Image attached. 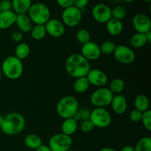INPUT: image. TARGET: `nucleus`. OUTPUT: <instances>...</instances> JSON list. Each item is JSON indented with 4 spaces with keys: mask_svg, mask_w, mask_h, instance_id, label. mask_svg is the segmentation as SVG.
<instances>
[{
    "mask_svg": "<svg viewBox=\"0 0 151 151\" xmlns=\"http://www.w3.org/2000/svg\"><path fill=\"white\" fill-rule=\"evenodd\" d=\"M16 24L19 28V31L22 33H27L30 32L33 23L30 20L27 14H19L16 16Z\"/></svg>",
    "mask_w": 151,
    "mask_h": 151,
    "instance_id": "nucleus-18",
    "label": "nucleus"
},
{
    "mask_svg": "<svg viewBox=\"0 0 151 151\" xmlns=\"http://www.w3.org/2000/svg\"><path fill=\"white\" fill-rule=\"evenodd\" d=\"M29 33H30V36L32 37V38L36 40V41L42 40L47 35L44 25L40 24L33 25Z\"/></svg>",
    "mask_w": 151,
    "mask_h": 151,
    "instance_id": "nucleus-28",
    "label": "nucleus"
},
{
    "mask_svg": "<svg viewBox=\"0 0 151 151\" xmlns=\"http://www.w3.org/2000/svg\"><path fill=\"white\" fill-rule=\"evenodd\" d=\"M94 128V126L93 125V124L91 123V122L89 119L82 121V122L81 124V130L83 133L91 132V131H93Z\"/></svg>",
    "mask_w": 151,
    "mask_h": 151,
    "instance_id": "nucleus-35",
    "label": "nucleus"
},
{
    "mask_svg": "<svg viewBox=\"0 0 151 151\" xmlns=\"http://www.w3.org/2000/svg\"><path fill=\"white\" fill-rule=\"evenodd\" d=\"M30 53V47L29 44L25 42H20L15 48V56L19 60L26 59Z\"/></svg>",
    "mask_w": 151,
    "mask_h": 151,
    "instance_id": "nucleus-24",
    "label": "nucleus"
},
{
    "mask_svg": "<svg viewBox=\"0 0 151 151\" xmlns=\"http://www.w3.org/2000/svg\"><path fill=\"white\" fill-rule=\"evenodd\" d=\"M24 143L27 147L32 150H35L42 145V139L38 135L35 134H30L27 135L24 139Z\"/></svg>",
    "mask_w": 151,
    "mask_h": 151,
    "instance_id": "nucleus-22",
    "label": "nucleus"
},
{
    "mask_svg": "<svg viewBox=\"0 0 151 151\" xmlns=\"http://www.w3.org/2000/svg\"><path fill=\"white\" fill-rule=\"evenodd\" d=\"M112 111L116 114H123L128 109V101L126 97L122 94H114L111 102Z\"/></svg>",
    "mask_w": 151,
    "mask_h": 151,
    "instance_id": "nucleus-16",
    "label": "nucleus"
},
{
    "mask_svg": "<svg viewBox=\"0 0 151 151\" xmlns=\"http://www.w3.org/2000/svg\"><path fill=\"white\" fill-rule=\"evenodd\" d=\"M12 10L11 1L9 0H1L0 1V12L7 11Z\"/></svg>",
    "mask_w": 151,
    "mask_h": 151,
    "instance_id": "nucleus-37",
    "label": "nucleus"
},
{
    "mask_svg": "<svg viewBox=\"0 0 151 151\" xmlns=\"http://www.w3.org/2000/svg\"><path fill=\"white\" fill-rule=\"evenodd\" d=\"M142 116V112L139 111L137 110V109L131 111L129 114L130 119L134 122H141Z\"/></svg>",
    "mask_w": 151,
    "mask_h": 151,
    "instance_id": "nucleus-36",
    "label": "nucleus"
},
{
    "mask_svg": "<svg viewBox=\"0 0 151 151\" xmlns=\"http://www.w3.org/2000/svg\"><path fill=\"white\" fill-rule=\"evenodd\" d=\"M123 1H125V2L130 3V2H132V1H134V0H123Z\"/></svg>",
    "mask_w": 151,
    "mask_h": 151,
    "instance_id": "nucleus-47",
    "label": "nucleus"
},
{
    "mask_svg": "<svg viewBox=\"0 0 151 151\" xmlns=\"http://www.w3.org/2000/svg\"><path fill=\"white\" fill-rule=\"evenodd\" d=\"M82 20V11L75 6L63 9L61 13V22L65 27H75Z\"/></svg>",
    "mask_w": 151,
    "mask_h": 151,
    "instance_id": "nucleus-9",
    "label": "nucleus"
},
{
    "mask_svg": "<svg viewBox=\"0 0 151 151\" xmlns=\"http://www.w3.org/2000/svg\"><path fill=\"white\" fill-rule=\"evenodd\" d=\"M116 44L111 41H106L101 44L100 46V50L101 52V54L109 55H112L116 49Z\"/></svg>",
    "mask_w": 151,
    "mask_h": 151,
    "instance_id": "nucleus-30",
    "label": "nucleus"
},
{
    "mask_svg": "<svg viewBox=\"0 0 151 151\" xmlns=\"http://www.w3.org/2000/svg\"><path fill=\"white\" fill-rule=\"evenodd\" d=\"M1 78H2V72H1V69H0V82L1 81Z\"/></svg>",
    "mask_w": 151,
    "mask_h": 151,
    "instance_id": "nucleus-46",
    "label": "nucleus"
},
{
    "mask_svg": "<svg viewBox=\"0 0 151 151\" xmlns=\"http://www.w3.org/2000/svg\"><path fill=\"white\" fill-rule=\"evenodd\" d=\"M0 69L2 75L12 81L19 79L24 72L22 60H19L15 55H10L5 58Z\"/></svg>",
    "mask_w": 151,
    "mask_h": 151,
    "instance_id": "nucleus-3",
    "label": "nucleus"
},
{
    "mask_svg": "<svg viewBox=\"0 0 151 151\" xmlns=\"http://www.w3.org/2000/svg\"><path fill=\"white\" fill-rule=\"evenodd\" d=\"M115 59L122 64H131L135 60L136 54L131 47L126 45H116L113 53Z\"/></svg>",
    "mask_w": 151,
    "mask_h": 151,
    "instance_id": "nucleus-10",
    "label": "nucleus"
},
{
    "mask_svg": "<svg viewBox=\"0 0 151 151\" xmlns=\"http://www.w3.org/2000/svg\"><path fill=\"white\" fill-rule=\"evenodd\" d=\"M141 122H142L143 126L147 131H151V111L150 109L142 112Z\"/></svg>",
    "mask_w": 151,
    "mask_h": 151,
    "instance_id": "nucleus-34",
    "label": "nucleus"
},
{
    "mask_svg": "<svg viewBox=\"0 0 151 151\" xmlns=\"http://www.w3.org/2000/svg\"><path fill=\"white\" fill-rule=\"evenodd\" d=\"M145 35L139 32H136L131 36L130 39V44L134 49H139L144 47L147 44Z\"/></svg>",
    "mask_w": 151,
    "mask_h": 151,
    "instance_id": "nucleus-26",
    "label": "nucleus"
},
{
    "mask_svg": "<svg viewBox=\"0 0 151 151\" xmlns=\"http://www.w3.org/2000/svg\"><path fill=\"white\" fill-rule=\"evenodd\" d=\"M89 86L90 84L86 77H82V78H78L75 79L73 88L75 92L78 93V94H83L88 91Z\"/></svg>",
    "mask_w": 151,
    "mask_h": 151,
    "instance_id": "nucleus-25",
    "label": "nucleus"
},
{
    "mask_svg": "<svg viewBox=\"0 0 151 151\" xmlns=\"http://www.w3.org/2000/svg\"><path fill=\"white\" fill-rule=\"evenodd\" d=\"M35 151H52V150H50V148L48 147V145H42L40 146L39 147L35 149Z\"/></svg>",
    "mask_w": 151,
    "mask_h": 151,
    "instance_id": "nucleus-41",
    "label": "nucleus"
},
{
    "mask_svg": "<svg viewBox=\"0 0 151 151\" xmlns=\"http://www.w3.org/2000/svg\"><path fill=\"white\" fill-rule=\"evenodd\" d=\"M47 34L53 38H60L65 33L66 27L61 20L57 19H50L44 24Z\"/></svg>",
    "mask_w": 151,
    "mask_h": 151,
    "instance_id": "nucleus-14",
    "label": "nucleus"
},
{
    "mask_svg": "<svg viewBox=\"0 0 151 151\" xmlns=\"http://www.w3.org/2000/svg\"><path fill=\"white\" fill-rule=\"evenodd\" d=\"M11 38L15 42L20 43L23 39V33L20 31H14L11 33Z\"/></svg>",
    "mask_w": 151,
    "mask_h": 151,
    "instance_id": "nucleus-40",
    "label": "nucleus"
},
{
    "mask_svg": "<svg viewBox=\"0 0 151 151\" xmlns=\"http://www.w3.org/2000/svg\"><path fill=\"white\" fill-rule=\"evenodd\" d=\"M125 87V81L121 78H115L112 80L109 85V90L112 92V94H119L124 91Z\"/></svg>",
    "mask_w": 151,
    "mask_h": 151,
    "instance_id": "nucleus-27",
    "label": "nucleus"
},
{
    "mask_svg": "<svg viewBox=\"0 0 151 151\" xmlns=\"http://www.w3.org/2000/svg\"><path fill=\"white\" fill-rule=\"evenodd\" d=\"M9 1H10V0H9Z\"/></svg>",
    "mask_w": 151,
    "mask_h": 151,
    "instance_id": "nucleus-50",
    "label": "nucleus"
},
{
    "mask_svg": "<svg viewBox=\"0 0 151 151\" xmlns=\"http://www.w3.org/2000/svg\"><path fill=\"white\" fill-rule=\"evenodd\" d=\"M106 28L107 32L112 36H118L123 31V24L122 21L111 18L106 23Z\"/></svg>",
    "mask_w": 151,
    "mask_h": 151,
    "instance_id": "nucleus-20",
    "label": "nucleus"
},
{
    "mask_svg": "<svg viewBox=\"0 0 151 151\" xmlns=\"http://www.w3.org/2000/svg\"><path fill=\"white\" fill-rule=\"evenodd\" d=\"M119 151H134V148L131 145H126L124 146Z\"/></svg>",
    "mask_w": 151,
    "mask_h": 151,
    "instance_id": "nucleus-42",
    "label": "nucleus"
},
{
    "mask_svg": "<svg viewBox=\"0 0 151 151\" xmlns=\"http://www.w3.org/2000/svg\"><path fill=\"white\" fill-rule=\"evenodd\" d=\"M72 137L63 133H58L50 137L48 147L52 151H67L72 147Z\"/></svg>",
    "mask_w": 151,
    "mask_h": 151,
    "instance_id": "nucleus-8",
    "label": "nucleus"
},
{
    "mask_svg": "<svg viewBox=\"0 0 151 151\" xmlns=\"http://www.w3.org/2000/svg\"><path fill=\"white\" fill-rule=\"evenodd\" d=\"M144 1H145V2H150L151 0H143Z\"/></svg>",
    "mask_w": 151,
    "mask_h": 151,
    "instance_id": "nucleus-48",
    "label": "nucleus"
},
{
    "mask_svg": "<svg viewBox=\"0 0 151 151\" xmlns=\"http://www.w3.org/2000/svg\"><path fill=\"white\" fill-rule=\"evenodd\" d=\"M3 118H4V116H1V114H0V126H1V123H2V121H3Z\"/></svg>",
    "mask_w": 151,
    "mask_h": 151,
    "instance_id": "nucleus-45",
    "label": "nucleus"
},
{
    "mask_svg": "<svg viewBox=\"0 0 151 151\" xmlns=\"http://www.w3.org/2000/svg\"><path fill=\"white\" fill-rule=\"evenodd\" d=\"M79 109L78 99L72 95L61 97L56 105V112L62 119H68L75 116Z\"/></svg>",
    "mask_w": 151,
    "mask_h": 151,
    "instance_id": "nucleus-4",
    "label": "nucleus"
},
{
    "mask_svg": "<svg viewBox=\"0 0 151 151\" xmlns=\"http://www.w3.org/2000/svg\"><path fill=\"white\" fill-rule=\"evenodd\" d=\"M76 39L80 44H86L91 41V35L90 32L86 29H81L76 32Z\"/></svg>",
    "mask_w": 151,
    "mask_h": 151,
    "instance_id": "nucleus-31",
    "label": "nucleus"
},
{
    "mask_svg": "<svg viewBox=\"0 0 151 151\" xmlns=\"http://www.w3.org/2000/svg\"><path fill=\"white\" fill-rule=\"evenodd\" d=\"M86 77L90 85L99 88L104 87L109 81L108 75L103 71L98 69H91Z\"/></svg>",
    "mask_w": 151,
    "mask_h": 151,
    "instance_id": "nucleus-15",
    "label": "nucleus"
},
{
    "mask_svg": "<svg viewBox=\"0 0 151 151\" xmlns=\"http://www.w3.org/2000/svg\"><path fill=\"white\" fill-rule=\"evenodd\" d=\"M92 17L97 22L106 24L112 18L111 8L103 3L95 4L91 10Z\"/></svg>",
    "mask_w": 151,
    "mask_h": 151,
    "instance_id": "nucleus-11",
    "label": "nucleus"
},
{
    "mask_svg": "<svg viewBox=\"0 0 151 151\" xmlns=\"http://www.w3.org/2000/svg\"><path fill=\"white\" fill-rule=\"evenodd\" d=\"M12 10L16 15L27 14L32 5V0H11Z\"/></svg>",
    "mask_w": 151,
    "mask_h": 151,
    "instance_id": "nucleus-19",
    "label": "nucleus"
},
{
    "mask_svg": "<svg viewBox=\"0 0 151 151\" xmlns=\"http://www.w3.org/2000/svg\"><path fill=\"white\" fill-rule=\"evenodd\" d=\"M17 15L12 10L0 12V29H7L16 23Z\"/></svg>",
    "mask_w": 151,
    "mask_h": 151,
    "instance_id": "nucleus-17",
    "label": "nucleus"
},
{
    "mask_svg": "<svg viewBox=\"0 0 151 151\" xmlns=\"http://www.w3.org/2000/svg\"><path fill=\"white\" fill-rule=\"evenodd\" d=\"M126 15V9L122 6H116L113 9H111V16L114 19L122 21V19H125Z\"/></svg>",
    "mask_w": 151,
    "mask_h": 151,
    "instance_id": "nucleus-32",
    "label": "nucleus"
},
{
    "mask_svg": "<svg viewBox=\"0 0 151 151\" xmlns=\"http://www.w3.org/2000/svg\"><path fill=\"white\" fill-rule=\"evenodd\" d=\"M65 69L69 76L76 79L86 76L91 68L90 62L81 53H74L66 59Z\"/></svg>",
    "mask_w": 151,
    "mask_h": 151,
    "instance_id": "nucleus-1",
    "label": "nucleus"
},
{
    "mask_svg": "<svg viewBox=\"0 0 151 151\" xmlns=\"http://www.w3.org/2000/svg\"><path fill=\"white\" fill-rule=\"evenodd\" d=\"M81 51V54L89 62L98 60L102 55L100 46L91 41L86 44H83Z\"/></svg>",
    "mask_w": 151,
    "mask_h": 151,
    "instance_id": "nucleus-13",
    "label": "nucleus"
},
{
    "mask_svg": "<svg viewBox=\"0 0 151 151\" xmlns=\"http://www.w3.org/2000/svg\"><path fill=\"white\" fill-rule=\"evenodd\" d=\"M134 106L135 109L141 112L146 111L149 110L150 107V101L147 96L145 94H139L134 99Z\"/></svg>",
    "mask_w": 151,
    "mask_h": 151,
    "instance_id": "nucleus-23",
    "label": "nucleus"
},
{
    "mask_svg": "<svg viewBox=\"0 0 151 151\" xmlns=\"http://www.w3.org/2000/svg\"><path fill=\"white\" fill-rule=\"evenodd\" d=\"M145 38H146V40H147V42L150 43L151 42V30L148 31V32H147L146 33H145Z\"/></svg>",
    "mask_w": 151,
    "mask_h": 151,
    "instance_id": "nucleus-43",
    "label": "nucleus"
},
{
    "mask_svg": "<svg viewBox=\"0 0 151 151\" xmlns=\"http://www.w3.org/2000/svg\"><path fill=\"white\" fill-rule=\"evenodd\" d=\"M134 148V151H151V138L145 137L140 139Z\"/></svg>",
    "mask_w": 151,
    "mask_h": 151,
    "instance_id": "nucleus-29",
    "label": "nucleus"
},
{
    "mask_svg": "<svg viewBox=\"0 0 151 151\" xmlns=\"http://www.w3.org/2000/svg\"><path fill=\"white\" fill-rule=\"evenodd\" d=\"M99 151H118V150H116V149H114V148H112V147H103V148L100 149Z\"/></svg>",
    "mask_w": 151,
    "mask_h": 151,
    "instance_id": "nucleus-44",
    "label": "nucleus"
},
{
    "mask_svg": "<svg viewBox=\"0 0 151 151\" xmlns=\"http://www.w3.org/2000/svg\"><path fill=\"white\" fill-rule=\"evenodd\" d=\"M90 111L88 109H86V108H81L78 109V112L76 113V114L75 115L74 118L76 119L77 121H83V120H87V119H89L90 116Z\"/></svg>",
    "mask_w": 151,
    "mask_h": 151,
    "instance_id": "nucleus-33",
    "label": "nucleus"
},
{
    "mask_svg": "<svg viewBox=\"0 0 151 151\" xmlns=\"http://www.w3.org/2000/svg\"><path fill=\"white\" fill-rule=\"evenodd\" d=\"M67 151H76V150H72V149H70V150H67Z\"/></svg>",
    "mask_w": 151,
    "mask_h": 151,
    "instance_id": "nucleus-49",
    "label": "nucleus"
},
{
    "mask_svg": "<svg viewBox=\"0 0 151 151\" xmlns=\"http://www.w3.org/2000/svg\"><path fill=\"white\" fill-rule=\"evenodd\" d=\"M89 120L94 127L105 128L111 125L112 117L110 112L105 108H95L90 113Z\"/></svg>",
    "mask_w": 151,
    "mask_h": 151,
    "instance_id": "nucleus-7",
    "label": "nucleus"
},
{
    "mask_svg": "<svg viewBox=\"0 0 151 151\" xmlns=\"http://www.w3.org/2000/svg\"><path fill=\"white\" fill-rule=\"evenodd\" d=\"M25 126L26 120L24 116L18 112H11L4 116L0 128L6 135L14 136L22 133Z\"/></svg>",
    "mask_w": 151,
    "mask_h": 151,
    "instance_id": "nucleus-2",
    "label": "nucleus"
},
{
    "mask_svg": "<svg viewBox=\"0 0 151 151\" xmlns=\"http://www.w3.org/2000/svg\"><path fill=\"white\" fill-rule=\"evenodd\" d=\"M114 94L109 88L100 87L91 93L89 101L95 108H106L110 106Z\"/></svg>",
    "mask_w": 151,
    "mask_h": 151,
    "instance_id": "nucleus-6",
    "label": "nucleus"
},
{
    "mask_svg": "<svg viewBox=\"0 0 151 151\" xmlns=\"http://www.w3.org/2000/svg\"><path fill=\"white\" fill-rule=\"evenodd\" d=\"M132 24L137 32L145 34L151 30V20L145 13L136 14L132 19Z\"/></svg>",
    "mask_w": 151,
    "mask_h": 151,
    "instance_id": "nucleus-12",
    "label": "nucleus"
},
{
    "mask_svg": "<svg viewBox=\"0 0 151 151\" xmlns=\"http://www.w3.org/2000/svg\"><path fill=\"white\" fill-rule=\"evenodd\" d=\"M78 129V122L74 117L63 119L61 124V133L72 137Z\"/></svg>",
    "mask_w": 151,
    "mask_h": 151,
    "instance_id": "nucleus-21",
    "label": "nucleus"
},
{
    "mask_svg": "<svg viewBox=\"0 0 151 151\" xmlns=\"http://www.w3.org/2000/svg\"><path fill=\"white\" fill-rule=\"evenodd\" d=\"M57 4L62 8L65 9L73 6L74 0H56Z\"/></svg>",
    "mask_w": 151,
    "mask_h": 151,
    "instance_id": "nucleus-39",
    "label": "nucleus"
},
{
    "mask_svg": "<svg viewBox=\"0 0 151 151\" xmlns=\"http://www.w3.org/2000/svg\"><path fill=\"white\" fill-rule=\"evenodd\" d=\"M88 3H89V0H74L73 6L80 10H82L88 5Z\"/></svg>",
    "mask_w": 151,
    "mask_h": 151,
    "instance_id": "nucleus-38",
    "label": "nucleus"
},
{
    "mask_svg": "<svg viewBox=\"0 0 151 151\" xmlns=\"http://www.w3.org/2000/svg\"><path fill=\"white\" fill-rule=\"evenodd\" d=\"M27 14L35 24L44 25L51 19L50 8L47 4L42 2H35L32 4Z\"/></svg>",
    "mask_w": 151,
    "mask_h": 151,
    "instance_id": "nucleus-5",
    "label": "nucleus"
}]
</instances>
